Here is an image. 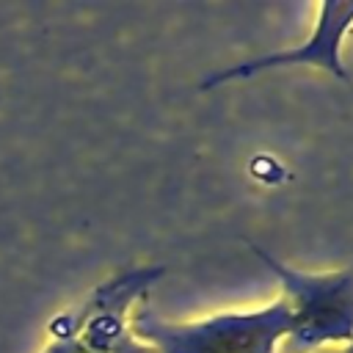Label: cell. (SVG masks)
Wrapping results in <instances>:
<instances>
[{"instance_id": "1", "label": "cell", "mask_w": 353, "mask_h": 353, "mask_svg": "<svg viewBox=\"0 0 353 353\" xmlns=\"http://www.w3.org/2000/svg\"><path fill=\"white\" fill-rule=\"evenodd\" d=\"M290 331V309L279 295L251 312H223L204 320L174 323L138 309L132 336L154 353H279Z\"/></svg>"}, {"instance_id": "2", "label": "cell", "mask_w": 353, "mask_h": 353, "mask_svg": "<svg viewBox=\"0 0 353 353\" xmlns=\"http://www.w3.org/2000/svg\"><path fill=\"white\" fill-rule=\"evenodd\" d=\"M279 279L290 309V331L279 353H317L353 342V265L331 273H306L251 245Z\"/></svg>"}, {"instance_id": "3", "label": "cell", "mask_w": 353, "mask_h": 353, "mask_svg": "<svg viewBox=\"0 0 353 353\" xmlns=\"http://www.w3.org/2000/svg\"><path fill=\"white\" fill-rule=\"evenodd\" d=\"M350 28H353V3H320V8H317V28H314V33L303 44L290 47V50H276V52H268V55H256V58H248V61H240V63H234L229 69H221V72L204 77L199 83V88L210 91V88H218L223 83H232V80H245V77H254V74L268 72V69L298 66V63L320 66V69H325L328 74L345 80L353 88V77L347 74V69L342 63V41H345Z\"/></svg>"}, {"instance_id": "4", "label": "cell", "mask_w": 353, "mask_h": 353, "mask_svg": "<svg viewBox=\"0 0 353 353\" xmlns=\"http://www.w3.org/2000/svg\"><path fill=\"white\" fill-rule=\"evenodd\" d=\"M317 353H353V342L350 345H336V347H323Z\"/></svg>"}]
</instances>
